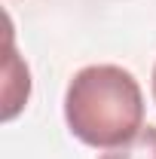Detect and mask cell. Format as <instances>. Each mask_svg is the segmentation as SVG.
Returning a JSON list of instances; mask_svg holds the SVG:
<instances>
[{
	"label": "cell",
	"mask_w": 156,
	"mask_h": 159,
	"mask_svg": "<svg viewBox=\"0 0 156 159\" xmlns=\"http://www.w3.org/2000/svg\"><path fill=\"white\" fill-rule=\"evenodd\" d=\"M153 101H156V67H153Z\"/></svg>",
	"instance_id": "obj_3"
},
{
	"label": "cell",
	"mask_w": 156,
	"mask_h": 159,
	"mask_svg": "<svg viewBox=\"0 0 156 159\" xmlns=\"http://www.w3.org/2000/svg\"><path fill=\"white\" fill-rule=\"evenodd\" d=\"M71 135L89 147L110 150L144 129V95L138 80L117 64H89L74 74L64 92Z\"/></svg>",
	"instance_id": "obj_1"
},
{
	"label": "cell",
	"mask_w": 156,
	"mask_h": 159,
	"mask_svg": "<svg viewBox=\"0 0 156 159\" xmlns=\"http://www.w3.org/2000/svg\"><path fill=\"white\" fill-rule=\"evenodd\" d=\"M101 159H156V125H147L132 141L110 147Z\"/></svg>",
	"instance_id": "obj_2"
}]
</instances>
